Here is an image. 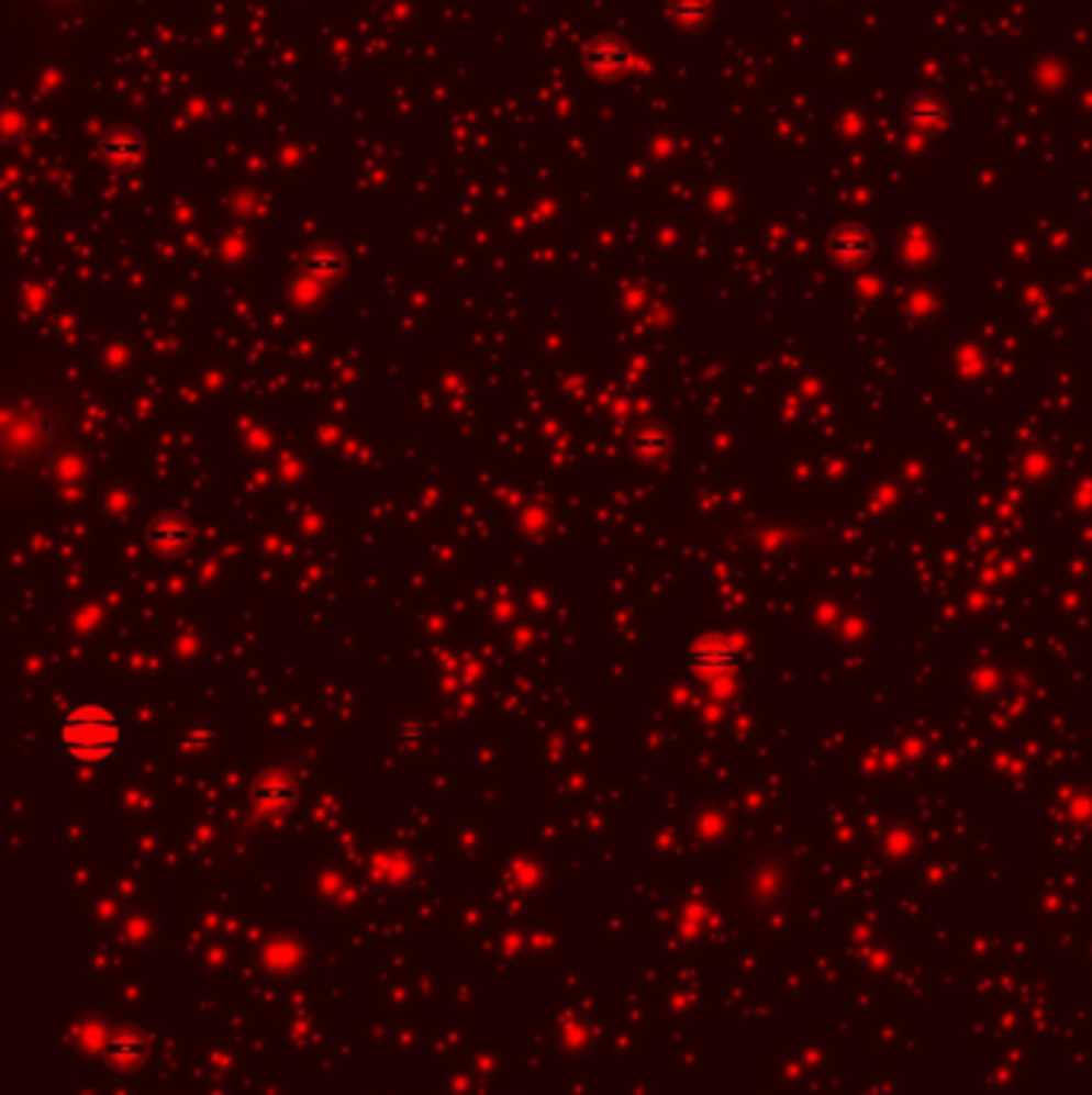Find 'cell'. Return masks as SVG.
<instances>
[{"label":"cell","instance_id":"6da1fadb","mask_svg":"<svg viewBox=\"0 0 1092 1095\" xmlns=\"http://www.w3.org/2000/svg\"><path fill=\"white\" fill-rule=\"evenodd\" d=\"M62 753L80 766H100L113 759L125 744V727L113 705L107 702H83L75 705L62 720Z\"/></svg>","mask_w":1092,"mask_h":1095},{"label":"cell","instance_id":"7a4b0ae2","mask_svg":"<svg viewBox=\"0 0 1092 1095\" xmlns=\"http://www.w3.org/2000/svg\"><path fill=\"white\" fill-rule=\"evenodd\" d=\"M296 782L289 775H264L257 785H254V804L260 811H286L296 804Z\"/></svg>","mask_w":1092,"mask_h":1095},{"label":"cell","instance_id":"3957f363","mask_svg":"<svg viewBox=\"0 0 1092 1095\" xmlns=\"http://www.w3.org/2000/svg\"><path fill=\"white\" fill-rule=\"evenodd\" d=\"M148 535L160 551H183L189 541V526L183 519H167L164 516V519H154Z\"/></svg>","mask_w":1092,"mask_h":1095},{"label":"cell","instance_id":"277c9868","mask_svg":"<svg viewBox=\"0 0 1092 1095\" xmlns=\"http://www.w3.org/2000/svg\"><path fill=\"white\" fill-rule=\"evenodd\" d=\"M906 115L916 129H936L941 122V107L933 100V97H916L910 107H906Z\"/></svg>","mask_w":1092,"mask_h":1095}]
</instances>
